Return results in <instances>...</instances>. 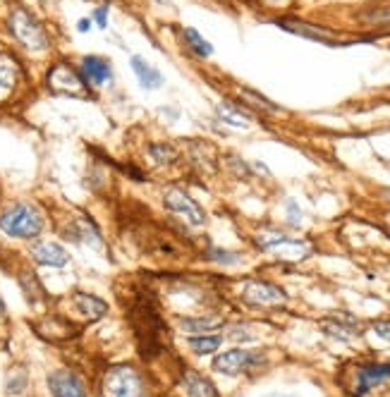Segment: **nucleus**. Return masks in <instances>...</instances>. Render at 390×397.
<instances>
[{
    "label": "nucleus",
    "instance_id": "9b49d317",
    "mask_svg": "<svg viewBox=\"0 0 390 397\" xmlns=\"http://www.w3.org/2000/svg\"><path fill=\"white\" fill-rule=\"evenodd\" d=\"M357 379H359V393H369L371 388L390 379V364H367L359 369Z\"/></svg>",
    "mask_w": 390,
    "mask_h": 397
},
{
    "label": "nucleus",
    "instance_id": "9d476101",
    "mask_svg": "<svg viewBox=\"0 0 390 397\" xmlns=\"http://www.w3.org/2000/svg\"><path fill=\"white\" fill-rule=\"evenodd\" d=\"M31 256H34L36 263L41 266H53V268H60L70 261L68 251L63 249L60 244L56 242H38L34 244V249H31Z\"/></svg>",
    "mask_w": 390,
    "mask_h": 397
},
{
    "label": "nucleus",
    "instance_id": "6e6552de",
    "mask_svg": "<svg viewBox=\"0 0 390 397\" xmlns=\"http://www.w3.org/2000/svg\"><path fill=\"white\" fill-rule=\"evenodd\" d=\"M48 388L53 397H87V388H84L82 379L72 371H53L48 376Z\"/></svg>",
    "mask_w": 390,
    "mask_h": 397
},
{
    "label": "nucleus",
    "instance_id": "c85d7f7f",
    "mask_svg": "<svg viewBox=\"0 0 390 397\" xmlns=\"http://www.w3.org/2000/svg\"><path fill=\"white\" fill-rule=\"evenodd\" d=\"M263 397H297V395H292V393H268Z\"/></svg>",
    "mask_w": 390,
    "mask_h": 397
},
{
    "label": "nucleus",
    "instance_id": "2f4dec72",
    "mask_svg": "<svg viewBox=\"0 0 390 397\" xmlns=\"http://www.w3.org/2000/svg\"><path fill=\"white\" fill-rule=\"evenodd\" d=\"M383 197H386V199L390 201V190H386V192H383Z\"/></svg>",
    "mask_w": 390,
    "mask_h": 397
},
{
    "label": "nucleus",
    "instance_id": "cd10ccee",
    "mask_svg": "<svg viewBox=\"0 0 390 397\" xmlns=\"http://www.w3.org/2000/svg\"><path fill=\"white\" fill-rule=\"evenodd\" d=\"M77 29L82 31V34H84V31H89V29H91V19H79Z\"/></svg>",
    "mask_w": 390,
    "mask_h": 397
},
{
    "label": "nucleus",
    "instance_id": "0eeeda50",
    "mask_svg": "<svg viewBox=\"0 0 390 397\" xmlns=\"http://www.w3.org/2000/svg\"><path fill=\"white\" fill-rule=\"evenodd\" d=\"M244 302L254 304V307H280L288 302V295L280 288L270 283H261V280H252V283L244 285L242 292Z\"/></svg>",
    "mask_w": 390,
    "mask_h": 397
},
{
    "label": "nucleus",
    "instance_id": "4468645a",
    "mask_svg": "<svg viewBox=\"0 0 390 397\" xmlns=\"http://www.w3.org/2000/svg\"><path fill=\"white\" fill-rule=\"evenodd\" d=\"M19 80V67L10 55H0V101L8 99Z\"/></svg>",
    "mask_w": 390,
    "mask_h": 397
},
{
    "label": "nucleus",
    "instance_id": "7ed1b4c3",
    "mask_svg": "<svg viewBox=\"0 0 390 397\" xmlns=\"http://www.w3.org/2000/svg\"><path fill=\"white\" fill-rule=\"evenodd\" d=\"M105 390L110 397H144L142 376L130 366H117L105 376Z\"/></svg>",
    "mask_w": 390,
    "mask_h": 397
},
{
    "label": "nucleus",
    "instance_id": "2eb2a0df",
    "mask_svg": "<svg viewBox=\"0 0 390 397\" xmlns=\"http://www.w3.org/2000/svg\"><path fill=\"white\" fill-rule=\"evenodd\" d=\"M132 70H135V75L139 77V82H142L147 89H158V87L163 84L161 72H158V70H156L151 62L144 60L142 55H135V58H132Z\"/></svg>",
    "mask_w": 390,
    "mask_h": 397
},
{
    "label": "nucleus",
    "instance_id": "c756f323",
    "mask_svg": "<svg viewBox=\"0 0 390 397\" xmlns=\"http://www.w3.org/2000/svg\"><path fill=\"white\" fill-rule=\"evenodd\" d=\"M0 316H5V302L0 299Z\"/></svg>",
    "mask_w": 390,
    "mask_h": 397
},
{
    "label": "nucleus",
    "instance_id": "412c9836",
    "mask_svg": "<svg viewBox=\"0 0 390 397\" xmlns=\"http://www.w3.org/2000/svg\"><path fill=\"white\" fill-rule=\"evenodd\" d=\"M184 38H187L189 48L194 50V53H199L204 58H209L211 53H214V48H211V43L206 41V38H201V34L196 29H184Z\"/></svg>",
    "mask_w": 390,
    "mask_h": 397
},
{
    "label": "nucleus",
    "instance_id": "f3484780",
    "mask_svg": "<svg viewBox=\"0 0 390 397\" xmlns=\"http://www.w3.org/2000/svg\"><path fill=\"white\" fill-rule=\"evenodd\" d=\"M278 27H283L285 31H292L297 36H304V38H312V41H319V43H326V45H340V41H335V38H330L328 34H321V31H316L312 24H300V22H278Z\"/></svg>",
    "mask_w": 390,
    "mask_h": 397
},
{
    "label": "nucleus",
    "instance_id": "f8f14e48",
    "mask_svg": "<svg viewBox=\"0 0 390 397\" xmlns=\"http://www.w3.org/2000/svg\"><path fill=\"white\" fill-rule=\"evenodd\" d=\"M82 72H84V80L89 84H94V87H101L103 82L110 80V65L103 60V58L98 55H89L82 60Z\"/></svg>",
    "mask_w": 390,
    "mask_h": 397
},
{
    "label": "nucleus",
    "instance_id": "393cba45",
    "mask_svg": "<svg viewBox=\"0 0 390 397\" xmlns=\"http://www.w3.org/2000/svg\"><path fill=\"white\" fill-rule=\"evenodd\" d=\"M24 386H26V379L24 376H19V379H10L8 381V393L10 395H19L24 390Z\"/></svg>",
    "mask_w": 390,
    "mask_h": 397
},
{
    "label": "nucleus",
    "instance_id": "7c9ffc66",
    "mask_svg": "<svg viewBox=\"0 0 390 397\" xmlns=\"http://www.w3.org/2000/svg\"><path fill=\"white\" fill-rule=\"evenodd\" d=\"M156 3H161V5H170L173 0H156Z\"/></svg>",
    "mask_w": 390,
    "mask_h": 397
},
{
    "label": "nucleus",
    "instance_id": "bb28decb",
    "mask_svg": "<svg viewBox=\"0 0 390 397\" xmlns=\"http://www.w3.org/2000/svg\"><path fill=\"white\" fill-rule=\"evenodd\" d=\"M105 15H108V8H98L96 10V22H98V27H101V29H105Z\"/></svg>",
    "mask_w": 390,
    "mask_h": 397
},
{
    "label": "nucleus",
    "instance_id": "a878e982",
    "mask_svg": "<svg viewBox=\"0 0 390 397\" xmlns=\"http://www.w3.org/2000/svg\"><path fill=\"white\" fill-rule=\"evenodd\" d=\"M374 330H376V335H379V337H383V340L390 342V323H388V321L374 323Z\"/></svg>",
    "mask_w": 390,
    "mask_h": 397
},
{
    "label": "nucleus",
    "instance_id": "a211bd4d",
    "mask_svg": "<svg viewBox=\"0 0 390 397\" xmlns=\"http://www.w3.org/2000/svg\"><path fill=\"white\" fill-rule=\"evenodd\" d=\"M221 342L223 340L218 335H199V337H191L189 347H191V352L194 354H211L221 347Z\"/></svg>",
    "mask_w": 390,
    "mask_h": 397
},
{
    "label": "nucleus",
    "instance_id": "6ab92c4d",
    "mask_svg": "<svg viewBox=\"0 0 390 397\" xmlns=\"http://www.w3.org/2000/svg\"><path fill=\"white\" fill-rule=\"evenodd\" d=\"M218 115H221L228 125H235V127H247L249 125V118L242 113V110H237L233 103H221V106H218Z\"/></svg>",
    "mask_w": 390,
    "mask_h": 397
},
{
    "label": "nucleus",
    "instance_id": "b1692460",
    "mask_svg": "<svg viewBox=\"0 0 390 397\" xmlns=\"http://www.w3.org/2000/svg\"><path fill=\"white\" fill-rule=\"evenodd\" d=\"M211 259L218 263H237L240 259H237V254L233 251H223V249H211Z\"/></svg>",
    "mask_w": 390,
    "mask_h": 397
},
{
    "label": "nucleus",
    "instance_id": "5701e85b",
    "mask_svg": "<svg viewBox=\"0 0 390 397\" xmlns=\"http://www.w3.org/2000/svg\"><path fill=\"white\" fill-rule=\"evenodd\" d=\"M151 153H154V158L158 163H170V161H175V148L173 146H168V144H156V146H151Z\"/></svg>",
    "mask_w": 390,
    "mask_h": 397
},
{
    "label": "nucleus",
    "instance_id": "ddd939ff",
    "mask_svg": "<svg viewBox=\"0 0 390 397\" xmlns=\"http://www.w3.org/2000/svg\"><path fill=\"white\" fill-rule=\"evenodd\" d=\"M182 383L189 397H218V390L214 383L209 379H204L201 374H196V371H187Z\"/></svg>",
    "mask_w": 390,
    "mask_h": 397
},
{
    "label": "nucleus",
    "instance_id": "20e7f679",
    "mask_svg": "<svg viewBox=\"0 0 390 397\" xmlns=\"http://www.w3.org/2000/svg\"><path fill=\"white\" fill-rule=\"evenodd\" d=\"M163 204L168 211L177 213L184 223L191 225V227H199L204 225V220H206V213H204V208L196 204L194 199L189 197L184 190H168L163 197Z\"/></svg>",
    "mask_w": 390,
    "mask_h": 397
},
{
    "label": "nucleus",
    "instance_id": "aec40b11",
    "mask_svg": "<svg viewBox=\"0 0 390 397\" xmlns=\"http://www.w3.org/2000/svg\"><path fill=\"white\" fill-rule=\"evenodd\" d=\"M221 323V318H182L180 321L182 330H189V333H206L211 328H218Z\"/></svg>",
    "mask_w": 390,
    "mask_h": 397
},
{
    "label": "nucleus",
    "instance_id": "39448f33",
    "mask_svg": "<svg viewBox=\"0 0 390 397\" xmlns=\"http://www.w3.org/2000/svg\"><path fill=\"white\" fill-rule=\"evenodd\" d=\"M48 87L56 91V94H65V96H79V99L89 96L87 82L79 77L77 70H72L70 65H65V62L56 65L48 72Z\"/></svg>",
    "mask_w": 390,
    "mask_h": 397
},
{
    "label": "nucleus",
    "instance_id": "dca6fc26",
    "mask_svg": "<svg viewBox=\"0 0 390 397\" xmlns=\"http://www.w3.org/2000/svg\"><path fill=\"white\" fill-rule=\"evenodd\" d=\"M75 307L79 309V314H84L87 318H101L108 314V304L94 295H87V292H77Z\"/></svg>",
    "mask_w": 390,
    "mask_h": 397
},
{
    "label": "nucleus",
    "instance_id": "f257e3e1",
    "mask_svg": "<svg viewBox=\"0 0 390 397\" xmlns=\"http://www.w3.org/2000/svg\"><path fill=\"white\" fill-rule=\"evenodd\" d=\"M0 230L17 239H31L43 230V216L31 204H15L0 216Z\"/></svg>",
    "mask_w": 390,
    "mask_h": 397
},
{
    "label": "nucleus",
    "instance_id": "f03ea898",
    "mask_svg": "<svg viewBox=\"0 0 390 397\" xmlns=\"http://www.w3.org/2000/svg\"><path fill=\"white\" fill-rule=\"evenodd\" d=\"M10 31L15 34L19 43H24L29 50H46L48 48V36L43 27L38 24L24 8H12L10 12Z\"/></svg>",
    "mask_w": 390,
    "mask_h": 397
},
{
    "label": "nucleus",
    "instance_id": "4be33fe9",
    "mask_svg": "<svg viewBox=\"0 0 390 397\" xmlns=\"http://www.w3.org/2000/svg\"><path fill=\"white\" fill-rule=\"evenodd\" d=\"M323 330L330 335V337H338V340H352V328H345L342 323L338 321H323Z\"/></svg>",
    "mask_w": 390,
    "mask_h": 397
},
{
    "label": "nucleus",
    "instance_id": "1a4fd4ad",
    "mask_svg": "<svg viewBox=\"0 0 390 397\" xmlns=\"http://www.w3.org/2000/svg\"><path fill=\"white\" fill-rule=\"evenodd\" d=\"M256 361L254 352H247V349H230V352L218 354L214 359V371L226 376H237L242 371H247Z\"/></svg>",
    "mask_w": 390,
    "mask_h": 397
},
{
    "label": "nucleus",
    "instance_id": "423d86ee",
    "mask_svg": "<svg viewBox=\"0 0 390 397\" xmlns=\"http://www.w3.org/2000/svg\"><path fill=\"white\" fill-rule=\"evenodd\" d=\"M256 244H259L263 251H270L280 259H292V261L304 259L312 251V244L309 242H302V239H292L285 235H259L256 237Z\"/></svg>",
    "mask_w": 390,
    "mask_h": 397
}]
</instances>
